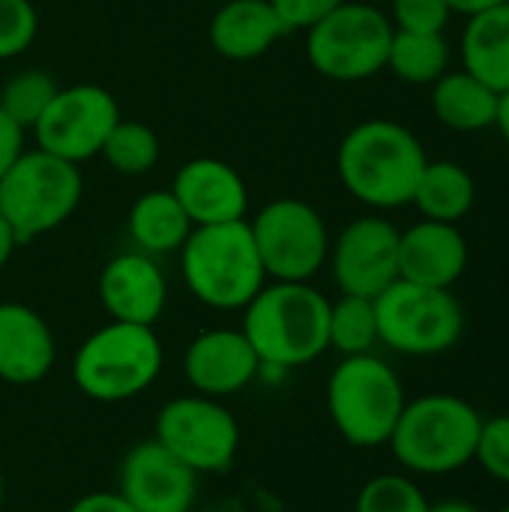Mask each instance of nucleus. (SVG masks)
Instances as JSON below:
<instances>
[{
    "instance_id": "f257e3e1",
    "label": "nucleus",
    "mask_w": 509,
    "mask_h": 512,
    "mask_svg": "<svg viewBox=\"0 0 509 512\" xmlns=\"http://www.w3.org/2000/svg\"><path fill=\"white\" fill-rule=\"evenodd\" d=\"M429 156L417 135L387 117H372L348 129L336 150V171L351 198L372 210L411 204Z\"/></svg>"
},
{
    "instance_id": "f03ea898",
    "label": "nucleus",
    "mask_w": 509,
    "mask_h": 512,
    "mask_svg": "<svg viewBox=\"0 0 509 512\" xmlns=\"http://www.w3.org/2000/svg\"><path fill=\"white\" fill-rule=\"evenodd\" d=\"M240 330L264 369H297L330 348V300L309 282H267Z\"/></svg>"
},
{
    "instance_id": "7ed1b4c3",
    "label": "nucleus",
    "mask_w": 509,
    "mask_h": 512,
    "mask_svg": "<svg viewBox=\"0 0 509 512\" xmlns=\"http://www.w3.org/2000/svg\"><path fill=\"white\" fill-rule=\"evenodd\" d=\"M483 417L453 393H426L405 402L390 435V450L402 468L423 477H447L474 462Z\"/></svg>"
},
{
    "instance_id": "20e7f679",
    "label": "nucleus",
    "mask_w": 509,
    "mask_h": 512,
    "mask_svg": "<svg viewBox=\"0 0 509 512\" xmlns=\"http://www.w3.org/2000/svg\"><path fill=\"white\" fill-rule=\"evenodd\" d=\"M180 273L192 297L219 312L246 309L267 285L246 219L192 228L180 246Z\"/></svg>"
},
{
    "instance_id": "39448f33",
    "label": "nucleus",
    "mask_w": 509,
    "mask_h": 512,
    "mask_svg": "<svg viewBox=\"0 0 509 512\" xmlns=\"http://www.w3.org/2000/svg\"><path fill=\"white\" fill-rule=\"evenodd\" d=\"M405 402L399 375L375 354L345 357L327 381L330 420L351 447L372 450L387 444Z\"/></svg>"
},
{
    "instance_id": "423d86ee",
    "label": "nucleus",
    "mask_w": 509,
    "mask_h": 512,
    "mask_svg": "<svg viewBox=\"0 0 509 512\" xmlns=\"http://www.w3.org/2000/svg\"><path fill=\"white\" fill-rule=\"evenodd\" d=\"M162 372V342L153 327L111 321L75 351L72 378L93 402H126L144 393Z\"/></svg>"
},
{
    "instance_id": "0eeeda50",
    "label": "nucleus",
    "mask_w": 509,
    "mask_h": 512,
    "mask_svg": "<svg viewBox=\"0 0 509 512\" xmlns=\"http://www.w3.org/2000/svg\"><path fill=\"white\" fill-rule=\"evenodd\" d=\"M81 195L84 180L78 165L33 147L0 177V216L9 222L18 243H30L60 228L78 210Z\"/></svg>"
},
{
    "instance_id": "6e6552de",
    "label": "nucleus",
    "mask_w": 509,
    "mask_h": 512,
    "mask_svg": "<svg viewBox=\"0 0 509 512\" xmlns=\"http://www.w3.org/2000/svg\"><path fill=\"white\" fill-rule=\"evenodd\" d=\"M393 21L378 3L345 0L306 30V57L330 81L354 84L387 69Z\"/></svg>"
},
{
    "instance_id": "1a4fd4ad",
    "label": "nucleus",
    "mask_w": 509,
    "mask_h": 512,
    "mask_svg": "<svg viewBox=\"0 0 509 512\" xmlns=\"http://www.w3.org/2000/svg\"><path fill=\"white\" fill-rule=\"evenodd\" d=\"M378 342L405 357H438L465 333L462 303L450 288H426L396 279L375 297Z\"/></svg>"
},
{
    "instance_id": "9d476101",
    "label": "nucleus",
    "mask_w": 509,
    "mask_h": 512,
    "mask_svg": "<svg viewBox=\"0 0 509 512\" xmlns=\"http://www.w3.org/2000/svg\"><path fill=\"white\" fill-rule=\"evenodd\" d=\"M270 282H309L330 258L324 216L300 198H276L249 222Z\"/></svg>"
},
{
    "instance_id": "9b49d317",
    "label": "nucleus",
    "mask_w": 509,
    "mask_h": 512,
    "mask_svg": "<svg viewBox=\"0 0 509 512\" xmlns=\"http://www.w3.org/2000/svg\"><path fill=\"white\" fill-rule=\"evenodd\" d=\"M156 441L195 474H219L228 471L237 456L240 426L219 399L180 396L162 405L156 417Z\"/></svg>"
},
{
    "instance_id": "f8f14e48",
    "label": "nucleus",
    "mask_w": 509,
    "mask_h": 512,
    "mask_svg": "<svg viewBox=\"0 0 509 512\" xmlns=\"http://www.w3.org/2000/svg\"><path fill=\"white\" fill-rule=\"evenodd\" d=\"M117 120L120 105L105 87L72 84L57 87L54 99L48 102V108L30 132L39 150L63 162L81 165L102 153V144Z\"/></svg>"
},
{
    "instance_id": "ddd939ff",
    "label": "nucleus",
    "mask_w": 509,
    "mask_h": 512,
    "mask_svg": "<svg viewBox=\"0 0 509 512\" xmlns=\"http://www.w3.org/2000/svg\"><path fill=\"white\" fill-rule=\"evenodd\" d=\"M399 228L384 216L348 222L330 243V267L342 294L378 297L399 279Z\"/></svg>"
},
{
    "instance_id": "4468645a",
    "label": "nucleus",
    "mask_w": 509,
    "mask_h": 512,
    "mask_svg": "<svg viewBox=\"0 0 509 512\" xmlns=\"http://www.w3.org/2000/svg\"><path fill=\"white\" fill-rule=\"evenodd\" d=\"M120 495L135 512H189L198 498V474L156 438L141 441L123 459Z\"/></svg>"
},
{
    "instance_id": "2eb2a0df",
    "label": "nucleus",
    "mask_w": 509,
    "mask_h": 512,
    "mask_svg": "<svg viewBox=\"0 0 509 512\" xmlns=\"http://www.w3.org/2000/svg\"><path fill=\"white\" fill-rule=\"evenodd\" d=\"M171 195L180 201L195 228L240 222L249 210V189L243 174L213 156L183 162L174 174Z\"/></svg>"
},
{
    "instance_id": "dca6fc26",
    "label": "nucleus",
    "mask_w": 509,
    "mask_h": 512,
    "mask_svg": "<svg viewBox=\"0 0 509 512\" xmlns=\"http://www.w3.org/2000/svg\"><path fill=\"white\" fill-rule=\"evenodd\" d=\"M99 303L111 321L153 327L168 303V282L153 255L123 252L99 273Z\"/></svg>"
},
{
    "instance_id": "f3484780",
    "label": "nucleus",
    "mask_w": 509,
    "mask_h": 512,
    "mask_svg": "<svg viewBox=\"0 0 509 512\" xmlns=\"http://www.w3.org/2000/svg\"><path fill=\"white\" fill-rule=\"evenodd\" d=\"M261 369L264 366L243 330H207L195 336L183 354L186 381L210 399L246 390Z\"/></svg>"
},
{
    "instance_id": "a211bd4d",
    "label": "nucleus",
    "mask_w": 509,
    "mask_h": 512,
    "mask_svg": "<svg viewBox=\"0 0 509 512\" xmlns=\"http://www.w3.org/2000/svg\"><path fill=\"white\" fill-rule=\"evenodd\" d=\"M468 255L459 225L420 219L399 234V279L426 288H453L468 270Z\"/></svg>"
},
{
    "instance_id": "6ab92c4d",
    "label": "nucleus",
    "mask_w": 509,
    "mask_h": 512,
    "mask_svg": "<svg viewBox=\"0 0 509 512\" xmlns=\"http://www.w3.org/2000/svg\"><path fill=\"white\" fill-rule=\"evenodd\" d=\"M54 336L39 312L24 303H0V378L36 384L54 366Z\"/></svg>"
},
{
    "instance_id": "aec40b11",
    "label": "nucleus",
    "mask_w": 509,
    "mask_h": 512,
    "mask_svg": "<svg viewBox=\"0 0 509 512\" xmlns=\"http://www.w3.org/2000/svg\"><path fill=\"white\" fill-rule=\"evenodd\" d=\"M285 33L270 0H225L213 12L207 30L213 51L237 63L267 54Z\"/></svg>"
},
{
    "instance_id": "412c9836",
    "label": "nucleus",
    "mask_w": 509,
    "mask_h": 512,
    "mask_svg": "<svg viewBox=\"0 0 509 512\" xmlns=\"http://www.w3.org/2000/svg\"><path fill=\"white\" fill-rule=\"evenodd\" d=\"M462 69L477 75L495 93L509 90V0L468 15L459 39Z\"/></svg>"
},
{
    "instance_id": "4be33fe9",
    "label": "nucleus",
    "mask_w": 509,
    "mask_h": 512,
    "mask_svg": "<svg viewBox=\"0 0 509 512\" xmlns=\"http://www.w3.org/2000/svg\"><path fill=\"white\" fill-rule=\"evenodd\" d=\"M498 96L489 84L465 69H447L432 84V114L453 132H483L495 126Z\"/></svg>"
},
{
    "instance_id": "5701e85b",
    "label": "nucleus",
    "mask_w": 509,
    "mask_h": 512,
    "mask_svg": "<svg viewBox=\"0 0 509 512\" xmlns=\"http://www.w3.org/2000/svg\"><path fill=\"white\" fill-rule=\"evenodd\" d=\"M126 228L138 252L168 255V252H180V246L186 243L195 225L189 222L186 210L171 195V189H153L132 204Z\"/></svg>"
},
{
    "instance_id": "b1692460",
    "label": "nucleus",
    "mask_w": 509,
    "mask_h": 512,
    "mask_svg": "<svg viewBox=\"0 0 509 512\" xmlns=\"http://www.w3.org/2000/svg\"><path fill=\"white\" fill-rule=\"evenodd\" d=\"M477 201V183L471 177V171L459 162L450 159H429L411 204L423 213V219H435V222H453L459 225Z\"/></svg>"
},
{
    "instance_id": "393cba45",
    "label": "nucleus",
    "mask_w": 509,
    "mask_h": 512,
    "mask_svg": "<svg viewBox=\"0 0 509 512\" xmlns=\"http://www.w3.org/2000/svg\"><path fill=\"white\" fill-rule=\"evenodd\" d=\"M387 69L405 84H435L450 69V42L444 33L393 30Z\"/></svg>"
},
{
    "instance_id": "a878e982",
    "label": "nucleus",
    "mask_w": 509,
    "mask_h": 512,
    "mask_svg": "<svg viewBox=\"0 0 509 512\" xmlns=\"http://www.w3.org/2000/svg\"><path fill=\"white\" fill-rule=\"evenodd\" d=\"M378 345V315L372 297L342 294L330 303V348L342 357L372 354Z\"/></svg>"
},
{
    "instance_id": "bb28decb",
    "label": "nucleus",
    "mask_w": 509,
    "mask_h": 512,
    "mask_svg": "<svg viewBox=\"0 0 509 512\" xmlns=\"http://www.w3.org/2000/svg\"><path fill=\"white\" fill-rule=\"evenodd\" d=\"M117 174L123 177H141L159 162V138L150 126L138 120H117L108 132L102 153H99Z\"/></svg>"
},
{
    "instance_id": "cd10ccee",
    "label": "nucleus",
    "mask_w": 509,
    "mask_h": 512,
    "mask_svg": "<svg viewBox=\"0 0 509 512\" xmlns=\"http://www.w3.org/2000/svg\"><path fill=\"white\" fill-rule=\"evenodd\" d=\"M57 81L51 78V72L45 69H24L15 72L12 78L3 81L0 87V108L24 129L30 132L36 126V120L42 117V111L48 108V102L57 93Z\"/></svg>"
},
{
    "instance_id": "c85d7f7f",
    "label": "nucleus",
    "mask_w": 509,
    "mask_h": 512,
    "mask_svg": "<svg viewBox=\"0 0 509 512\" xmlns=\"http://www.w3.org/2000/svg\"><path fill=\"white\" fill-rule=\"evenodd\" d=\"M354 512H429V501L411 477L381 474L360 489Z\"/></svg>"
},
{
    "instance_id": "c756f323",
    "label": "nucleus",
    "mask_w": 509,
    "mask_h": 512,
    "mask_svg": "<svg viewBox=\"0 0 509 512\" xmlns=\"http://www.w3.org/2000/svg\"><path fill=\"white\" fill-rule=\"evenodd\" d=\"M39 30V15L30 0H0V60L24 54Z\"/></svg>"
},
{
    "instance_id": "7c9ffc66",
    "label": "nucleus",
    "mask_w": 509,
    "mask_h": 512,
    "mask_svg": "<svg viewBox=\"0 0 509 512\" xmlns=\"http://www.w3.org/2000/svg\"><path fill=\"white\" fill-rule=\"evenodd\" d=\"M474 462L498 483L509 486V414L483 417Z\"/></svg>"
},
{
    "instance_id": "2f4dec72",
    "label": "nucleus",
    "mask_w": 509,
    "mask_h": 512,
    "mask_svg": "<svg viewBox=\"0 0 509 512\" xmlns=\"http://www.w3.org/2000/svg\"><path fill=\"white\" fill-rule=\"evenodd\" d=\"M453 18L447 0H390L393 30L408 33H444Z\"/></svg>"
},
{
    "instance_id": "473e14b6",
    "label": "nucleus",
    "mask_w": 509,
    "mask_h": 512,
    "mask_svg": "<svg viewBox=\"0 0 509 512\" xmlns=\"http://www.w3.org/2000/svg\"><path fill=\"white\" fill-rule=\"evenodd\" d=\"M342 3L345 0H270V6L276 9V15L288 33L291 30H309L315 21H321L324 15H330Z\"/></svg>"
},
{
    "instance_id": "72a5a7b5",
    "label": "nucleus",
    "mask_w": 509,
    "mask_h": 512,
    "mask_svg": "<svg viewBox=\"0 0 509 512\" xmlns=\"http://www.w3.org/2000/svg\"><path fill=\"white\" fill-rule=\"evenodd\" d=\"M24 129L0 108V177L15 165V159L24 153Z\"/></svg>"
},
{
    "instance_id": "f704fd0d",
    "label": "nucleus",
    "mask_w": 509,
    "mask_h": 512,
    "mask_svg": "<svg viewBox=\"0 0 509 512\" xmlns=\"http://www.w3.org/2000/svg\"><path fill=\"white\" fill-rule=\"evenodd\" d=\"M66 512H135L120 492H90L81 495Z\"/></svg>"
},
{
    "instance_id": "c9c22d12",
    "label": "nucleus",
    "mask_w": 509,
    "mask_h": 512,
    "mask_svg": "<svg viewBox=\"0 0 509 512\" xmlns=\"http://www.w3.org/2000/svg\"><path fill=\"white\" fill-rule=\"evenodd\" d=\"M15 246H21L18 243V237H15V231L9 228V222L0 216V270L9 264V258H12V252H15Z\"/></svg>"
},
{
    "instance_id": "e433bc0d",
    "label": "nucleus",
    "mask_w": 509,
    "mask_h": 512,
    "mask_svg": "<svg viewBox=\"0 0 509 512\" xmlns=\"http://www.w3.org/2000/svg\"><path fill=\"white\" fill-rule=\"evenodd\" d=\"M450 3V9H453V15L459 12V15H477V12H483V9H492V6H501V3H507V0H447Z\"/></svg>"
},
{
    "instance_id": "4c0bfd02",
    "label": "nucleus",
    "mask_w": 509,
    "mask_h": 512,
    "mask_svg": "<svg viewBox=\"0 0 509 512\" xmlns=\"http://www.w3.org/2000/svg\"><path fill=\"white\" fill-rule=\"evenodd\" d=\"M495 129L501 132V138L509 144V90L498 96V117H495Z\"/></svg>"
},
{
    "instance_id": "58836bf2",
    "label": "nucleus",
    "mask_w": 509,
    "mask_h": 512,
    "mask_svg": "<svg viewBox=\"0 0 509 512\" xmlns=\"http://www.w3.org/2000/svg\"><path fill=\"white\" fill-rule=\"evenodd\" d=\"M429 512H480L474 504L468 501H438V504H429Z\"/></svg>"
},
{
    "instance_id": "ea45409f",
    "label": "nucleus",
    "mask_w": 509,
    "mask_h": 512,
    "mask_svg": "<svg viewBox=\"0 0 509 512\" xmlns=\"http://www.w3.org/2000/svg\"><path fill=\"white\" fill-rule=\"evenodd\" d=\"M0 507H3V474H0Z\"/></svg>"
},
{
    "instance_id": "a19ab883",
    "label": "nucleus",
    "mask_w": 509,
    "mask_h": 512,
    "mask_svg": "<svg viewBox=\"0 0 509 512\" xmlns=\"http://www.w3.org/2000/svg\"><path fill=\"white\" fill-rule=\"evenodd\" d=\"M369 3H390V0H369Z\"/></svg>"
},
{
    "instance_id": "79ce46f5",
    "label": "nucleus",
    "mask_w": 509,
    "mask_h": 512,
    "mask_svg": "<svg viewBox=\"0 0 509 512\" xmlns=\"http://www.w3.org/2000/svg\"><path fill=\"white\" fill-rule=\"evenodd\" d=\"M498 512H509V507H504V510H498Z\"/></svg>"
}]
</instances>
